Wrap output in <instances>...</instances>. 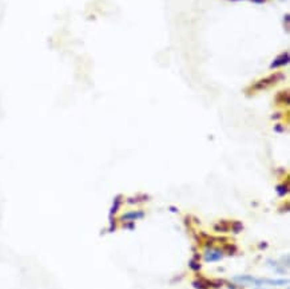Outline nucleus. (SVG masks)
Instances as JSON below:
<instances>
[{
  "instance_id": "obj_1",
  "label": "nucleus",
  "mask_w": 290,
  "mask_h": 289,
  "mask_svg": "<svg viewBox=\"0 0 290 289\" xmlns=\"http://www.w3.org/2000/svg\"><path fill=\"white\" fill-rule=\"evenodd\" d=\"M234 281L239 284H243V285H247V284H253V285H285L288 284V280H273V278H257L253 277V276H249V274H242V276H236L234 277Z\"/></svg>"
},
{
  "instance_id": "obj_2",
  "label": "nucleus",
  "mask_w": 290,
  "mask_h": 289,
  "mask_svg": "<svg viewBox=\"0 0 290 289\" xmlns=\"http://www.w3.org/2000/svg\"><path fill=\"white\" fill-rule=\"evenodd\" d=\"M289 53L288 51H285L284 54H281L278 58H275L273 60V63L270 64V67L272 69H278V67H282V66H286V64L289 63Z\"/></svg>"
},
{
  "instance_id": "obj_3",
  "label": "nucleus",
  "mask_w": 290,
  "mask_h": 289,
  "mask_svg": "<svg viewBox=\"0 0 290 289\" xmlns=\"http://www.w3.org/2000/svg\"><path fill=\"white\" fill-rule=\"evenodd\" d=\"M205 258L207 260V261H218L222 258V253L220 251H209L206 252V256Z\"/></svg>"
},
{
  "instance_id": "obj_4",
  "label": "nucleus",
  "mask_w": 290,
  "mask_h": 289,
  "mask_svg": "<svg viewBox=\"0 0 290 289\" xmlns=\"http://www.w3.org/2000/svg\"><path fill=\"white\" fill-rule=\"evenodd\" d=\"M143 216V213L142 212H135V213H129L126 214L123 217V219H135V218H140Z\"/></svg>"
},
{
  "instance_id": "obj_5",
  "label": "nucleus",
  "mask_w": 290,
  "mask_h": 289,
  "mask_svg": "<svg viewBox=\"0 0 290 289\" xmlns=\"http://www.w3.org/2000/svg\"><path fill=\"white\" fill-rule=\"evenodd\" d=\"M285 28H286V31H289V14L285 15Z\"/></svg>"
},
{
  "instance_id": "obj_6",
  "label": "nucleus",
  "mask_w": 290,
  "mask_h": 289,
  "mask_svg": "<svg viewBox=\"0 0 290 289\" xmlns=\"http://www.w3.org/2000/svg\"><path fill=\"white\" fill-rule=\"evenodd\" d=\"M249 1H253V3H257V4H262V3H265L266 0H249Z\"/></svg>"
},
{
  "instance_id": "obj_7",
  "label": "nucleus",
  "mask_w": 290,
  "mask_h": 289,
  "mask_svg": "<svg viewBox=\"0 0 290 289\" xmlns=\"http://www.w3.org/2000/svg\"><path fill=\"white\" fill-rule=\"evenodd\" d=\"M257 289H263V288H257Z\"/></svg>"
},
{
  "instance_id": "obj_8",
  "label": "nucleus",
  "mask_w": 290,
  "mask_h": 289,
  "mask_svg": "<svg viewBox=\"0 0 290 289\" xmlns=\"http://www.w3.org/2000/svg\"><path fill=\"white\" fill-rule=\"evenodd\" d=\"M281 1H285V0H281Z\"/></svg>"
}]
</instances>
